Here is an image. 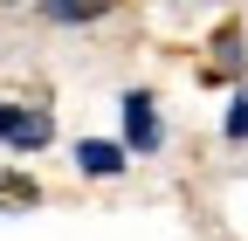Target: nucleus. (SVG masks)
I'll return each mask as SVG.
<instances>
[{
    "instance_id": "obj_3",
    "label": "nucleus",
    "mask_w": 248,
    "mask_h": 241,
    "mask_svg": "<svg viewBox=\"0 0 248 241\" xmlns=\"http://www.w3.org/2000/svg\"><path fill=\"white\" fill-rule=\"evenodd\" d=\"M76 166H83L90 179H110V172H124V145H104V138H83V145H76Z\"/></svg>"
},
{
    "instance_id": "obj_4",
    "label": "nucleus",
    "mask_w": 248,
    "mask_h": 241,
    "mask_svg": "<svg viewBox=\"0 0 248 241\" xmlns=\"http://www.w3.org/2000/svg\"><path fill=\"white\" fill-rule=\"evenodd\" d=\"M228 138H248V97H234V110H228Z\"/></svg>"
},
{
    "instance_id": "obj_2",
    "label": "nucleus",
    "mask_w": 248,
    "mask_h": 241,
    "mask_svg": "<svg viewBox=\"0 0 248 241\" xmlns=\"http://www.w3.org/2000/svg\"><path fill=\"white\" fill-rule=\"evenodd\" d=\"M0 138L21 145V152H35V145L48 138V117H28V110H14V104H0Z\"/></svg>"
},
{
    "instance_id": "obj_1",
    "label": "nucleus",
    "mask_w": 248,
    "mask_h": 241,
    "mask_svg": "<svg viewBox=\"0 0 248 241\" xmlns=\"http://www.w3.org/2000/svg\"><path fill=\"white\" fill-rule=\"evenodd\" d=\"M124 145H131V152H159V110H152L145 90L124 97Z\"/></svg>"
}]
</instances>
